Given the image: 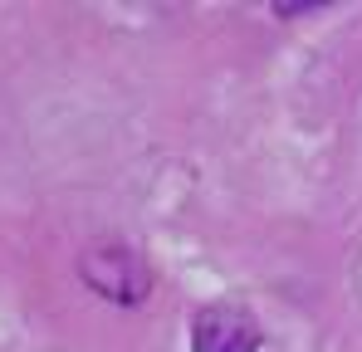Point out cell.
<instances>
[{
    "mask_svg": "<svg viewBox=\"0 0 362 352\" xmlns=\"http://www.w3.org/2000/svg\"><path fill=\"white\" fill-rule=\"evenodd\" d=\"M264 333L245 303H211L191 323V352H259Z\"/></svg>",
    "mask_w": 362,
    "mask_h": 352,
    "instance_id": "6da1fadb",
    "label": "cell"
},
{
    "mask_svg": "<svg viewBox=\"0 0 362 352\" xmlns=\"http://www.w3.org/2000/svg\"><path fill=\"white\" fill-rule=\"evenodd\" d=\"M83 279H88L98 293H108L113 303H132V293L122 289V279H132L137 289H147V269H142V264H137L127 250H118V245L93 250V254L83 259Z\"/></svg>",
    "mask_w": 362,
    "mask_h": 352,
    "instance_id": "7a4b0ae2",
    "label": "cell"
}]
</instances>
